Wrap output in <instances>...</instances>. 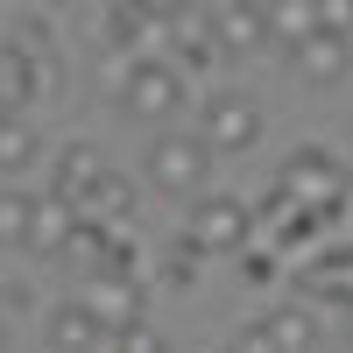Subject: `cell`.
<instances>
[{
	"label": "cell",
	"instance_id": "cell-1",
	"mask_svg": "<svg viewBox=\"0 0 353 353\" xmlns=\"http://www.w3.org/2000/svg\"><path fill=\"white\" fill-rule=\"evenodd\" d=\"M276 191L297 205V212H311V219H339L346 212V191H353V176H346V163L325 149V141H304V149H290L283 156V170H276Z\"/></svg>",
	"mask_w": 353,
	"mask_h": 353
},
{
	"label": "cell",
	"instance_id": "cell-2",
	"mask_svg": "<svg viewBox=\"0 0 353 353\" xmlns=\"http://www.w3.org/2000/svg\"><path fill=\"white\" fill-rule=\"evenodd\" d=\"M141 170H149V184L170 191V198H205V184H212V141H205L198 128H170L149 141V156H141Z\"/></svg>",
	"mask_w": 353,
	"mask_h": 353
},
{
	"label": "cell",
	"instance_id": "cell-3",
	"mask_svg": "<svg viewBox=\"0 0 353 353\" xmlns=\"http://www.w3.org/2000/svg\"><path fill=\"white\" fill-rule=\"evenodd\" d=\"M184 106V71L170 57H134L121 64V113L128 121H149L156 134H170V113Z\"/></svg>",
	"mask_w": 353,
	"mask_h": 353
},
{
	"label": "cell",
	"instance_id": "cell-4",
	"mask_svg": "<svg viewBox=\"0 0 353 353\" xmlns=\"http://www.w3.org/2000/svg\"><path fill=\"white\" fill-rule=\"evenodd\" d=\"M184 241L198 254H248V241H254V205L233 198V191H205L191 212H184Z\"/></svg>",
	"mask_w": 353,
	"mask_h": 353
},
{
	"label": "cell",
	"instance_id": "cell-5",
	"mask_svg": "<svg viewBox=\"0 0 353 353\" xmlns=\"http://www.w3.org/2000/svg\"><path fill=\"white\" fill-rule=\"evenodd\" d=\"M198 134L212 141V156H241V149L261 141V106L248 92H212L205 113H198Z\"/></svg>",
	"mask_w": 353,
	"mask_h": 353
},
{
	"label": "cell",
	"instance_id": "cell-6",
	"mask_svg": "<svg viewBox=\"0 0 353 353\" xmlns=\"http://www.w3.org/2000/svg\"><path fill=\"white\" fill-rule=\"evenodd\" d=\"M50 92V64L28 57L14 36H0V121H28V106Z\"/></svg>",
	"mask_w": 353,
	"mask_h": 353
},
{
	"label": "cell",
	"instance_id": "cell-7",
	"mask_svg": "<svg viewBox=\"0 0 353 353\" xmlns=\"http://www.w3.org/2000/svg\"><path fill=\"white\" fill-rule=\"evenodd\" d=\"M99 176H106V156L92 149V141H64V149H57V163H50V198L78 212L85 191H92Z\"/></svg>",
	"mask_w": 353,
	"mask_h": 353
},
{
	"label": "cell",
	"instance_id": "cell-8",
	"mask_svg": "<svg viewBox=\"0 0 353 353\" xmlns=\"http://www.w3.org/2000/svg\"><path fill=\"white\" fill-rule=\"evenodd\" d=\"M78 304L92 311L106 332L141 325V283H134V276H85V297H78Z\"/></svg>",
	"mask_w": 353,
	"mask_h": 353
},
{
	"label": "cell",
	"instance_id": "cell-9",
	"mask_svg": "<svg viewBox=\"0 0 353 353\" xmlns=\"http://www.w3.org/2000/svg\"><path fill=\"white\" fill-rule=\"evenodd\" d=\"M290 71H297L304 85H339L353 71V43L332 36V28H318V36H304L297 50H290Z\"/></svg>",
	"mask_w": 353,
	"mask_h": 353
},
{
	"label": "cell",
	"instance_id": "cell-10",
	"mask_svg": "<svg viewBox=\"0 0 353 353\" xmlns=\"http://www.w3.org/2000/svg\"><path fill=\"white\" fill-rule=\"evenodd\" d=\"M43 346H50V353H106V346H113V332H106L99 318H92V311H85V304L71 297V304H57V311H50Z\"/></svg>",
	"mask_w": 353,
	"mask_h": 353
},
{
	"label": "cell",
	"instance_id": "cell-11",
	"mask_svg": "<svg viewBox=\"0 0 353 353\" xmlns=\"http://www.w3.org/2000/svg\"><path fill=\"white\" fill-rule=\"evenodd\" d=\"M212 57H219L212 21H205V14H191V8H170V64L191 78V71H205V64H212Z\"/></svg>",
	"mask_w": 353,
	"mask_h": 353
},
{
	"label": "cell",
	"instance_id": "cell-12",
	"mask_svg": "<svg viewBox=\"0 0 353 353\" xmlns=\"http://www.w3.org/2000/svg\"><path fill=\"white\" fill-rule=\"evenodd\" d=\"M205 21H212V43L219 50H261V43H276L269 36V8H241V0H226V8H205Z\"/></svg>",
	"mask_w": 353,
	"mask_h": 353
},
{
	"label": "cell",
	"instance_id": "cell-13",
	"mask_svg": "<svg viewBox=\"0 0 353 353\" xmlns=\"http://www.w3.org/2000/svg\"><path fill=\"white\" fill-rule=\"evenodd\" d=\"M304 297H325V304L353 311V248H325V254H311V269H304Z\"/></svg>",
	"mask_w": 353,
	"mask_h": 353
},
{
	"label": "cell",
	"instance_id": "cell-14",
	"mask_svg": "<svg viewBox=\"0 0 353 353\" xmlns=\"http://www.w3.org/2000/svg\"><path fill=\"white\" fill-rule=\"evenodd\" d=\"M36 212H43V198L0 191V254H36Z\"/></svg>",
	"mask_w": 353,
	"mask_h": 353
},
{
	"label": "cell",
	"instance_id": "cell-15",
	"mask_svg": "<svg viewBox=\"0 0 353 353\" xmlns=\"http://www.w3.org/2000/svg\"><path fill=\"white\" fill-rule=\"evenodd\" d=\"M128 212H134V184L121 170H106L92 191H85V205H78V219H92V226H128Z\"/></svg>",
	"mask_w": 353,
	"mask_h": 353
},
{
	"label": "cell",
	"instance_id": "cell-16",
	"mask_svg": "<svg viewBox=\"0 0 353 353\" xmlns=\"http://www.w3.org/2000/svg\"><path fill=\"white\" fill-rule=\"evenodd\" d=\"M71 241H78V212H71V205H57V198L43 191V212H36V254H71Z\"/></svg>",
	"mask_w": 353,
	"mask_h": 353
},
{
	"label": "cell",
	"instance_id": "cell-17",
	"mask_svg": "<svg viewBox=\"0 0 353 353\" xmlns=\"http://www.w3.org/2000/svg\"><path fill=\"white\" fill-rule=\"evenodd\" d=\"M269 36H276L283 50H297L304 36H318V8H297V0H276V8H269Z\"/></svg>",
	"mask_w": 353,
	"mask_h": 353
},
{
	"label": "cell",
	"instance_id": "cell-18",
	"mask_svg": "<svg viewBox=\"0 0 353 353\" xmlns=\"http://www.w3.org/2000/svg\"><path fill=\"white\" fill-rule=\"evenodd\" d=\"M36 149H43V141H36V128H28V121H0V170H28V163H36Z\"/></svg>",
	"mask_w": 353,
	"mask_h": 353
},
{
	"label": "cell",
	"instance_id": "cell-19",
	"mask_svg": "<svg viewBox=\"0 0 353 353\" xmlns=\"http://www.w3.org/2000/svg\"><path fill=\"white\" fill-rule=\"evenodd\" d=\"M198 261H205V254H198L191 241H176V248L163 254V283H170V290H191V276H198Z\"/></svg>",
	"mask_w": 353,
	"mask_h": 353
},
{
	"label": "cell",
	"instance_id": "cell-20",
	"mask_svg": "<svg viewBox=\"0 0 353 353\" xmlns=\"http://www.w3.org/2000/svg\"><path fill=\"white\" fill-rule=\"evenodd\" d=\"M106 353H170V346H163L149 325H128V332H113V346H106Z\"/></svg>",
	"mask_w": 353,
	"mask_h": 353
},
{
	"label": "cell",
	"instance_id": "cell-21",
	"mask_svg": "<svg viewBox=\"0 0 353 353\" xmlns=\"http://www.w3.org/2000/svg\"><path fill=\"white\" fill-rule=\"evenodd\" d=\"M241 276H248V283H276V254H269V248H248V254H241Z\"/></svg>",
	"mask_w": 353,
	"mask_h": 353
},
{
	"label": "cell",
	"instance_id": "cell-22",
	"mask_svg": "<svg viewBox=\"0 0 353 353\" xmlns=\"http://www.w3.org/2000/svg\"><path fill=\"white\" fill-rule=\"evenodd\" d=\"M0 346H8V339H0Z\"/></svg>",
	"mask_w": 353,
	"mask_h": 353
}]
</instances>
